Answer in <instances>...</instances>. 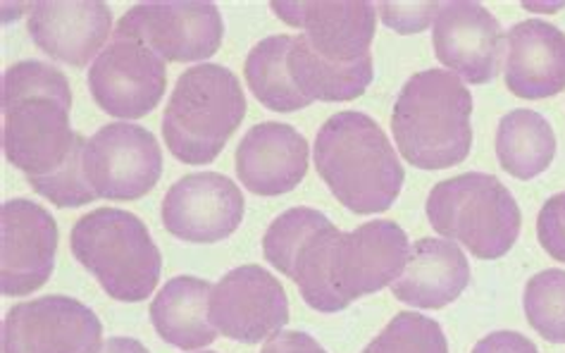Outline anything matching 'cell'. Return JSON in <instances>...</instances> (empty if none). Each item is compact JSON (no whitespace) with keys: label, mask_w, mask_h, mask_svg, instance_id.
I'll return each mask as SVG.
<instances>
[{"label":"cell","mask_w":565,"mask_h":353,"mask_svg":"<svg viewBox=\"0 0 565 353\" xmlns=\"http://www.w3.org/2000/svg\"><path fill=\"white\" fill-rule=\"evenodd\" d=\"M505 86L518 98L542 100L565 88V34L542 20L518 22L505 36Z\"/></svg>","instance_id":"20"},{"label":"cell","mask_w":565,"mask_h":353,"mask_svg":"<svg viewBox=\"0 0 565 353\" xmlns=\"http://www.w3.org/2000/svg\"><path fill=\"white\" fill-rule=\"evenodd\" d=\"M363 353H449L437 320L420 313H398Z\"/></svg>","instance_id":"27"},{"label":"cell","mask_w":565,"mask_h":353,"mask_svg":"<svg viewBox=\"0 0 565 353\" xmlns=\"http://www.w3.org/2000/svg\"><path fill=\"white\" fill-rule=\"evenodd\" d=\"M273 10L289 26L301 29L320 57L337 65H353L370 57L377 10L365 0H275Z\"/></svg>","instance_id":"15"},{"label":"cell","mask_w":565,"mask_h":353,"mask_svg":"<svg viewBox=\"0 0 565 353\" xmlns=\"http://www.w3.org/2000/svg\"><path fill=\"white\" fill-rule=\"evenodd\" d=\"M289 49L291 34H275L256 43L246 57V84L267 110L296 113L310 106L291 82L287 65Z\"/></svg>","instance_id":"25"},{"label":"cell","mask_w":565,"mask_h":353,"mask_svg":"<svg viewBox=\"0 0 565 353\" xmlns=\"http://www.w3.org/2000/svg\"><path fill=\"white\" fill-rule=\"evenodd\" d=\"M53 215L29 199L0 205V291L3 297H29L49 282L57 254Z\"/></svg>","instance_id":"14"},{"label":"cell","mask_w":565,"mask_h":353,"mask_svg":"<svg viewBox=\"0 0 565 353\" xmlns=\"http://www.w3.org/2000/svg\"><path fill=\"white\" fill-rule=\"evenodd\" d=\"M70 246L74 258L115 301L139 303L158 287L162 258L151 232L134 213L98 208L79 217Z\"/></svg>","instance_id":"5"},{"label":"cell","mask_w":565,"mask_h":353,"mask_svg":"<svg viewBox=\"0 0 565 353\" xmlns=\"http://www.w3.org/2000/svg\"><path fill=\"white\" fill-rule=\"evenodd\" d=\"M308 172V141L291 125L250 127L236 149V174L258 196L289 194Z\"/></svg>","instance_id":"19"},{"label":"cell","mask_w":565,"mask_h":353,"mask_svg":"<svg viewBox=\"0 0 565 353\" xmlns=\"http://www.w3.org/2000/svg\"><path fill=\"white\" fill-rule=\"evenodd\" d=\"M166 86V61L137 39L113 36L88 69V92L96 106L120 120H139L153 113Z\"/></svg>","instance_id":"10"},{"label":"cell","mask_w":565,"mask_h":353,"mask_svg":"<svg viewBox=\"0 0 565 353\" xmlns=\"http://www.w3.org/2000/svg\"><path fill=\"white\" fill-rule=\"evenodd\" d=\"M211 282L180 275L166 282L151 303V322L160 340L182 351H199L217 340L211 320Z\"/></svg>","instance_id":"22"},{"label":"cell","mask_w":565,"mask_h":353,"mask_svg":"<svg viewBox=\"0 0 565 353\" xmlns=\"http://www.w3.org/2000/svg\"><path fill=\"white\" fill-rule=\"evenodd\" d=\"M100 336L98 315L70 297L22 301L3 320V353H96Z\"/></svg>","instance_id":"12"},{"label":"cell","mask_w":565,"mask_h":353,"mask_svg":"<svg viewBox=\"0 0 565 353\" xmlns=\"http://www.w3.org/2000/svg\"><path fill=\"white\" fill-rule=\"evenodd\" d=\"M113 36L137 39L166 63H199L222 46L225 22L215 3H139L122 14Z\"/></svg>","instance_id":"8"},{"label":"cell","mask_w":565,"mask_h":353,"mask_svg":"<svg viewBox=\"0 0 565 353\" xmlns=\"http://www.w3.org/2000/svg\"><path fill=\"white\" fill-rule=\"evenodd\" d=\"M203 353H215V351H203Z\"/></svg>","instance_id":"33"},{"label":"cell","mask_w":565,"mask_h":353,"mask_svg":"<svg viewBox=\"0 0 565 353\" xmlns=\"http://www.w3.org/2000/svg\"><path fill=\"white\" fill-rule=\"evenodd\" d=\"M425 213L435 232L466 246L480 260L509 254L523 227L511 191L484 172H466L439 182L429 191Z\"/></svg>","instance_id":"6"},{"label":"cell","mask_w":565,"mask_h":353,"mask_svg":"<svg viewBox=\"0 0 565 353\" xmlns=\"http://www.w3.org/2000/svg\"><path fill=\"white\" fill-rule=\"evenodd\" d=\"M287 65L294 86L308 103L353 100L367 92L375 77L373 55L353 65H337L320 57L301 34L291 36Z\"/></svg>","instance_id":"23"},{"label":"cell","mask_w":565,"mask_h":353,"mask_svg":"<svg viewBox=\"0 0 565 353\" xmlns=\"http://www.w3.org/2000/svg\"><path fill=\"white\" fill-rule=\"evenodd\" d=\"M470 285V263L449 239H420L411 246L404 272L392 285L396 301L439 311Z\"/></svg>","instance_id":"21"},{"label":"cell","mask_w":565,"mask_h":353,"mask_svg":"<svg viewBox=\"0 0 565 353\" xmlns=\"http://www.w3.org/2000/svg\"><path fill=\"white\" fill-rule=\"evenodd\" d=\"M556 156V135L546 117L518 108L501 117L497 129V158L499 165L515 180H534Z\"/></svg>","instance_id":"24"},{"label":"cell","mask_w":565,"mask_h":353,"mask_svg":"<svg viewBox=\"0 0 565 353\" xmlns=\"http://www.w3.org/2000/svg\"><path fill=\"white\" fill-rule=\"evenodd\" d=\"M72 92L61 69L22 61L3 75V153L57 208L96 201L84 174L86 141L70 125Z\"/></svg>","instance_id":"1"},{"label":"cell","mask_w":565,"mask_h":353,"mask_svg":"<svg viewBox=\"0 0 565 353\" xmlns=\"http://www.w3.org/2000/svg\"><path fill=\"white\" fill-rule=\"evenodd\" d=\"M441 3H380L382 22L398 34H420L437 20Z\"/></svg>","instance_id":"28"},{"label":"cell","mask_w":565,"mask_h":353,"mask_svg":"<svg viewBox=\"0 0 565 353\" xmlns=\"http://www.w3.org/2000/svg\"><path fill=\"white\" fill-rule=\"evenodd\" d=\"M408 256L406 232L392 220H373L353 232H341L330 265V282L341 311L355 299L394 285Z\"/></svg>","instance_id":"11"},{"label":"cell","mask_w":565,"mask_h":353,"mask_svg":"<svg viewBox=\"0 0 565 353\" xmlns=\"http://www.w3.org/2000/svg\"><path fill=\"white\" fill-rule=\"evenodd\" d=\"M260 353H327L313 336L306 332H277Z\"/></svg>","instance_id":"31"},{"label":"cell","mask_w":565,"mask_h":353,"mask_svg":"<svg viewBox=\"0 0 565 353\" xmlns=\"http://www.w3.org/2000/svg\"><path fill=\"white\" fill-rule=\"evenodd\" d=\"M341 229L316 208H289L267 227L263 254L267 263L299 287L303 301L320 313H339L330 265Z\"/></svg>","instance_id":"7"},{"label":"cell","mask_w":565,"mask_h":353,"mask_svg":"<svg viewBox=\"0 0 565 353\" xmlns=\"http://www.w3.org/2000/svg\"><path fill=\"white\" fill-rule=\"evenodd\" d=\"M29 36L70 67H86L113 32L110 6L100 0H39L29 10Z\"/></svg>","instance_id":"18"},{"label":"cell","mask_w":565,"mask_h":353,"mask_svg":"<svg viewBox=\"0 0 565 353\" xmlns=\"http://www.w3.org/2000/svg\"><path fill=\"white\" fill-rule=\"evenodd\" d=\"M211 320L227 340L242 344L270 340L289 322L287 291L260 265H242L213 287Z\"/></svg>","instance_id":"13"},{"label":"cell","mask_w":565,"mask_h":353,"mask_svg":"<svg viewBox=\"0 0 565 353\" xmlns=\"http://www.w3.org/2000/svg\"><path fill=\"white\" fill-rule=\"evenodd\" d=\"M244 196L230 176L217 172L186 174L162 201V225L189 244H217L232 237L244 220Z\"/></svg>","instance_id":"16"},{"label":"cell","mask_w":565,"mask_h":353,"mask_svg":"<svg viewBox=\"0 0 565 353\" xmlns=\"http://www.w3.org/2000/svg\"><path fill=\"white\" fill-rule=\"evenodd\" d=\"M84 174L96 199L139 201L162 174V151L151 131L113 122L86 141Z\"/></svg>","instance_id":"9"},{"label":"cell","mask_w":565,"mask_h":353,"mask_svg":"<svg viewBox=\"0 0 565 353\" xmlns=\"http://www.w3.org/2000/svg\"><path fill=\"white\" fill-rule=\"evenodd\" d=\"M246 117V96L232 69L201 63L174 84L162 115L170 153L186 165H207L222 153Z\"/></svg>","instance_id":"4"},{"label":"cell","mask_w":565,"mask_h":353,"mask_svg":"<svg viewBox=\"0 0 565 353\" xmlns=\"http://www.w3.org/2000/svg\"><path fill=\"white\" fill-rule=\"evenodd\" d=\"M523 308L542 340L565 344V270H544L525 285Z\"/></svg>","instance_id":"26"},{"label":"cell","mask_w":565,"mask_h":353,"mask_svg":"<svg viewBox=\"0 0 565 353\" xmlns=\"http://www.w3.org/2000/svg\"><path fill=\"white\" fill-rule=\"evenodd\" d=\"M537 237L548 256L565 263V191L542 205L537 215Z\"/></svg>","instance_id":"29"},{"label":"cell","mask_w":565,"mask_h":353,"mask_svg":"<svg viewBox=\"0 0 565 353\" xmlns=\"http://www.w3.org/2000/svg\"><path fill=\"white\" fill-rule=\"evenodd\" d=\"M472 353H540L525 334L520 332H494L475 344Z\"/></svg>","instance_id":"30"},{"label":"cell","mask_w":565,"mask_h":353,"mask_svg":"<svg viewBox=\"0 0 565 353\" xmlns=\"http://www.w3.org/2000/svg\"><path fill=\"white\" fill-rule=\"evenodd\" d=\"M437 61L470 84L497 79L505 36L499 20L480 3H441L433 29Z\"/></svg>","instance_id":"17"},{"label":"cell","mask_w":565,"mask_h":353,"mask_svg":"<svg viewBox=\"0 0 565 353\" xmlns=\"http://www.w3.org/2000/svg\"><path fill=\"white\" fill-rule=\"evenodd\" d=\"M316 168L337 201L355 215L390 211L406 180L382 127L359 110H341L320 127Z\"/></svg>","instance_id":"2"},{"label":"cell","mask_w":565,"mask_h":353,"mask_svg":"<svg viewBox=\"0 0 565 353\" xmlns=\"http://www.w3.org/2000/svg\"><path fill=\"white\" fill-rule=\"evenodd\" d=\"M470 115V88L454 72H418L401 88L392 113L401 156L420 170L460 165L472 149Z\"/></svg>","instance_id":"3"},{"label":"cell","mask_w":565,"mask_h":353,"mask_svg":"<svg viewBox=\"0 0 565 353\" xmlns=\"http://www.w3.org/2000/svg\"><path fill=\"white\" fill-rule=\"evenodd\" d=\"M96 353H148V349L139 340H131V336H110Z\"/></svg>","instance_id":"32"}]
</instances>
